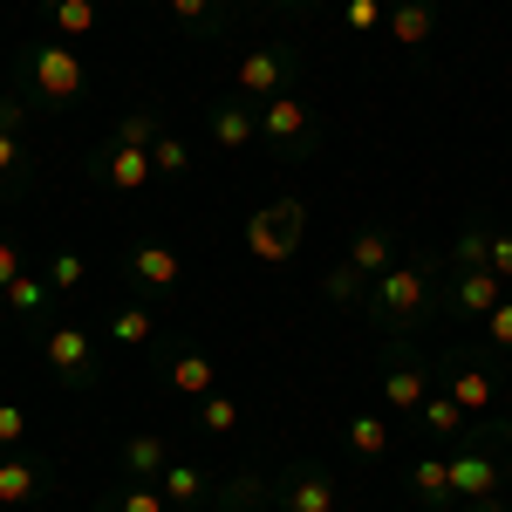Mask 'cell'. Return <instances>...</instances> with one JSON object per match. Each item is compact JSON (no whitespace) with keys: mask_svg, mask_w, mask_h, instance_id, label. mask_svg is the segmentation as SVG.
<instances>
[{"mask_svg":"<svg viewBox=\"0 0 512 512\" xmlns=\"http://www.w3.org/2000/svg\"><path fill=\"white\" fill-rule=\"evenodd\" d=\"M444 274H451V260L410 246L383 280H369V301H362L369 328H376L383 342H417V335L444 315Z\"/></svg>","mask_w":512,"mask_h":512,"instance_id":"obj_1","label":"cell"},{"mask_svg":"<svg viewBox=\"0 0 512 512\" xmlns=\"http://www.w3.org/2000/svg\"><path fill=\"white\" fill-rule=\"evenodd\" d=\"M14 96L35 110V117H62V110H76L82 96H89V69H82V55L69 41L41 35L21 48V62H14Z\"/></svg>","mask_w":512,"mask_h":512,"instance_id":"obj_2","label":"cell"},{"mask_svg":"<svg viewBox=\"0 0 512 512\" xmlns=\"http://www.w3.org/2000/svg\"><path fill=\"white\" fill-rule=\"evenodd\" d=\"M444 465H451V492H458V506H465V499H492V492H506V478H512V424H506V417H492V424H465L458 444H444Z\"/></svg>","mask_w":512,"mask_h":512,"instance_id":"obj_3","label":"cell"},{"mask_svg":"<svg viewBox=\"0 0 512 512\" xmlns=\"http://www.w3.org/2000/svg\"><path fill=\"white\" fill-rule=\"evenodd\" d=\"M41 362H48V376H55V390L69 396H89L96 383H103V342L82 328V321H48L41 328Z\"/></svg>","mask_w":512,"mask_h":512,"instance_id":"obj_4","label":"cell"},{"mask_svg":"<svg viewBox=\"0 0 512 512\" xmlns=\"http://www.w3.org/2000/svg\"><path fill=\"white\" fill-rule=\"evenodd\" d=\"M499 355L485 349H465L451 355V362H437V376H444V396L472 417V424H492V417H506V383H499Z\"/></svg>","mask_w":512,"mask_h":512,"instance_id":"obj_5","label":"cell"},{"mask_svg":"<svg viewBox=\"0 0 512 512\" xmlns=\"http://www.w3.org/2000/svg\"><path fill=\"white\" fill-rule=\"evenodd\" d=\"M308 76V55H301V41H260V48H246L233 69V96L239 103H274V96H287L294 82Z\"/></svg>","mask_w":512,"mask_h":512,"instance_id":"obj_6","label":"cell"},{"mask_svg":"<svg viewBox=\"0 0 512 512\" xmlns=\"http://www.w3.org/2000/svg\"><path fill=\"white\" fill-rule=\"evenodd\" d=\"M260 151L274 164H308L321 158V117L308 110V96H274V103H260Z\"/></svg>","mask_w":512,"mask_h":512,"instance_id":"obj_7","label":"cell"},{"mask_svg":"<svg viewBox=\"0 0 512 512\" xmlns=\"http://www.w3.org/2000/svg\"><path fill=\"white\" fill-rule=\"evenodd\" d=\"M239 239H246V253H253L260 267H287V260L301 253V239H308V205H301V198H267V205L246 212Z\"/></svg>","mask_w":512,"mask_h":512,"instance_id":"obj_8","label":"cell"},{"mask_svg":"<svg viewBox=\"0 0 512 512\" xmlns=\"http://www.w3.org/2000/svg\"><path fill=\"white\" fill-rule=\"evenodd\" d=\"M437 390V362L417 342H383V410L403 417V424H417V410H424V396Z\"/></svg>","mask_w":512,"mask_h":512,"instance_id":"obj_9","label":"cell"},{"mask_svg":"<svg viewBox=\"0 0 512 512\" xmlns=\"http://www.w3.org/2000/svg\"><path fill=\"white\" fill-rule=\"evenodd\" d=\"M82 171H89V185H103V192H117V198H137V192L158 185L151 151H137V144H123V137H103V144L82 158Z\"/></svg>","mask_w":512,"mask_h":512,"instance_id":"obj_10","label":"cell"},{"mask_svg":"<svg viewBox=\"0 0 512 512\" xmlns=\"http://www.w3.org/2000/svg\"><path fill=\"white\" fill-rule=\"evenodd\" d=\"M274 506L280 512H342V478L321 458H294L274 472Z\"/></svg>","mask_w":512,"mask_h":512,"instance_id":"obj_11","label":"cell"},{"mask_svg":"<svg viewBox=\"0 0 512 512\" xmlns=\"http://www.w3.org/2000/svg\"><path fill=\"white\" fill-rule=\"evenodd\" d=\"M123 280H137L144 294H178L185 287V253L164 246V239H137L123 253Z\"/></svg>","mask_w":512,"mask_h":512,"instance_id":"obj_12","label":"cell"},{"mask_svg":"<svg viewBox=\"0 0 512 512\" xmlns=\"http://www.w3.org/2000/svg\"><path fill=\"white\" fill-rule=\"evenodd\" d=\"M499 301H506V280L492 274V267H451V274H444V315L485 321Z\"/></svg>","mask_w":512,"mask_h":512,"instance_id":"obj_13","label":"cell"},{"mask_svg":"<svg viewBox=\"0 0 512 512\" xmlns=\"http://www.w3.org/2000/svg\"><path fill=\"white\" fill-rule=\"evenodd\" d=\"M437 21H444V7L437 0H390V21H383V41H396L410 62H424L437 41Z\"/></svg>","mask_w":512,"mask_h":512,"instance_id":"obj_14","label":"cell"},{"mask_svg":"<svg viewBox=\"0 0 512 512\" xmlns=\"http://www.w3.org/2000/svg\"><path fill=\"white\" fill-rule=\"evenodd\" d=\"M205 137L219 151H253L260 144V110L239 96H205Z\"/></svg>","mask_w":512,"mask_h":512,"instance_id":"obj_15","label":"cell"},{"mask_svg":"<svg viewBox=\"0 0 512 512\" xmlns=\"http://www.w3.org/2000/svg\"><path fill=\"white\" fill-rule=\"evenodd\" d=\"M403 485H410V506L417 512H458V492H451V465L444 451H417L403 465Z\"/></svg>","mask_w":512,"mask_h":512,"instance_id":"obj_16","label":"cell"},{"mask_svg":"<svg viewBox=\"0 0 512 512\" xmlns=\"http://www.w3.org/2000/svg\"><path fill=\"white\" fill-rule=\"evenodd\" d=\"M403 253H410V246H403V233H396L390 219H369V226L349 239V267H355L362 280H383L396 260H403Z\"/></svg>","mask_w":512,"mask_h":512,"instance_id":"obj_17","label":"cell"},{"mask_svg":"<svg viewBox=\"0 0 512 512\" xmlns=\"http://www.w3.org/2000/svg\"><path fill=\"white\" fill-rule=\"evenodd\" d=\"M158 492L171 499V512H212V492H219V472H205L192 458H171L158 478Z\"/></svg>","mask_w":512,"mask_h":512,"instance_id":"obj_18","label":"cell"},{"mask_svg":"<svg viewBox=\"0 0 512 512\" xmlns=\"http://www.w3.org/2000/svg\"><path fill=\"white\" fill-rule=\"evenodd\" d=\"M48 485H55V472L41 458H21V451L0 458V512H21V506H35V499H48Z\"/></svg>","mask_w":512,"mask_h":512,"instance_id":"obj_19","label":"cell"},{"mask_svg":"<svg viewBox=\"0 0 512 512\" xmlns=\"http://www.w3.org/2000/svg\"><path fill=\"white\" fill-rule=\"evenodd\" d=\"M171 458H178V451H171V437H164V431H130L117 444V472L123 478H144V485H158Z\"/></svg>","mask_w":512,"mask_h":512,"instance_id":"obj_20","label":"cell"},{"mask_svg":"<svg viewBox=\"0 0 512 512\" xmlns=\"http://www.w3.org/2000/svg\"><path fill=\"white\" fill-rule=\"evenodd\" d=\"M274 506V478L260 465H239V472H219V492H212V512H260Z\"/></svg>","mask_w":512,"mask_h":512,"instance_id":"obj_21","label":"cell"},{"mask_svg":"<svg viewBox=\"0 0 512 512\" xmlns=\"http://www.w3.org/2000/svg\"><path fill=\"white\" fill-rule=\"evenodd\" d=\"M164 383H171V396H185V403H198V396L219 390V362L205 349H178L171 362H164Z\"/></svg>","mask_w":512,"mask_h":512,"instance_id":"obj_22","label":"cell"},{"mask_svg":"<svg viewBox=\"0 0 512 512\" xmlns=\"http://www.w3.org/2000/svg\"><path fill=\"white\" fill-rule=\"evenodd\" d=\"M35 14L55 41H82V35H96V21H103L96 0H35Z\"/></svg>","mask_w":512,"mask_h":512,"instance_id":"obj_23","label":"cell"},{"mask_svg":"<svg viewBox=\"0 0 512 512\" xmlns=\"http://www.w3.org/2000/svg\"><path fill=\"white\" fill-rule=\"evenodd\" d=\"M342 437H349V458L383 465L390 458V410H355L349 424H342Z\"/></svg>","mask_w":512,"mask_h":512,"instance_id":"obj_24","label":"cell"},{"mask_svg":"<svg viewBox=\"0 0 512 512\" xmlns=\"http://www.w3.org/2000/svg\"><path fill=\"white\" fill-rule=\"evenodd\" d=\"M103 335H110L117 349H151V342H158V308H144V301H123V308H110Z\"/></svg>","mask_w":512,"mask_h":512,"instance_id":"obj_25","label":"cell"},{"mask_svg":"<svg viewBox=\"0 0 512 512\" xmlns=\"http://www.w3.org/2000/svg\"><path fill=\"white\" fill-rule=\"evenodd\" d=\"M164 14L185 35H226L233 28V0H164Z\"/></svg>","mask_w":512,"mask_h":512,"instance_id":"obj_26","label":"cell"},{"mask_svg":"<svg viewBox=\"0 0 512 512\" xmlns=\"http://www.w3.org/2000/svg\"><path fill=\"white\" fill-rule=\"evenodd\" d=\"M35 185V151L21 130H0V198H21Z\"/></svg>","mask_w":512,"mask_h":512,"instance_id":"obj_27","label":"cell"},{"mask_svg":"<svg viewBox=\"0 0 512 512\" xmlns=\"http://www.w3.org/2000/svg\"><path fill=\"white\" fill-rule=\"evenodd\" d=\"M417 424H424V437L444 451V444H458V437H465V424H472V417H465V410H458L444 390H431V396H424V410H417Z\"/></svg>","mask_w":512,"mask_h":512,"instance_id":"obj_28","label":"cell"},{"mask_svg":"<svg viewBox=\"0 0 512 512\" xmlns=\"http://www.w3.org/2000/svg\"><path fill=\"white\" fill-rule=\"evenodd\" d=\"M55 301H62V294H55V287H48L41 274H21L14 287H7V294H0V315L35 321V315H55Z\"/></svg>","mask_w":512,"mask_h":512,"instance_id":"obj_29","label":"cell"},{"mask_svg":"<svg viewBox=\"0 0 512 512\" xmlns=\"http://www.w3.org/2000/svg\"><path fill=\"white\" fill-rule=\"evenodd\" d=\"M89 512H171V499H164L158 485H144V478H117Z\"/></svg>","mask_w":512,"mask_h":512,"instance_id":"obj_30","label":"cell"},{"mask_svg":"<svg viewBox=\"0 0 512 512\" xmlns=\"http://www.w3.org/2000/svg\"><path fill=\"white\" fill-rule=\"evenodd\" d=\"M321 301H328V308H355V315H362V301H369V280L355 274L349 260H335V267L321 274Z\"/></svg>","mask_w":512,"mask_h":512,"instance_id":"obj_31","label":"cell"},{"mask_svg":"<svg viewBox=\"0 0 512 512\" xmlns=\"http://www.w3.org/2000/svg\"><path fill=\"white\" fill-rule=\"evenodd\" d=\"M151 171H158V185H185L192 178V151H185L178 130H164L158 144H151Z\"/></svg>","mask_w":512,"mask_h":512,"instance_id":"obj_32","label":"cell"},{"mask_svg":"<svg viewBox=\"0 0 512 512\" xmlns=\"http://www.w3.org/2000/svg\"><path fill=\"white\" fill-rule=\"evenodd\" d=\"M192 424H198L205 437H226V431L239 424V396H233V390H212V396H198V403H192Z\"/></svg>","mask_w":512,"mask_h":512,"instance_id":"obj_33","label":"cell"},{"mask_svg":"<svg viewBox=\"0 0 512 512\" xmlns=\"http://www.w3.org/2000/svg\"><path fill=\"white\" fill-rule=\"evenodd\" d=\"M110 137L137 144V151H151V144L164 137V110H158V103H137V110H123V117H117V130H110Z\"/></svg>","mask_w":512,"mask_h":512,"instance_id":"obj_34","label":"cell"},{"mask_svg":"<svg viewBox=\"0 0 512 512\" xmlns=\"http://www.w3.org/2000/svg\"><path fill=\"white\" fill-rule=\"evenodd\" d=\"M485 253H492V219L458 226V239H451V267H485Z\"/></svg>","mask_w":512,"mask_h":512,"instance_id":"obj_35","label":"cell"},{"mask_svg":"<svg viewBox=\"0 0 512 512\" xmlns=\"http://www.w3.org/2000/svg\"><path fill=\"white\" fill-rule=\"evenodd\" d=\"M82 274H89V260H82L76 246H62V253H48V267H41V280H48L55 294H69V287H82Z\"/></svg>","mask_w":512,"mask_h":512,"instance_id":"obj_36","label":"cell"},{"mask_svg":"<svg viewBox=\"0 0 512 512\" xmlns=\"http://www.w3.org/2000/svg\"><path fill=\"white\" fill-rule=\"evenodd\" d=\"M478 328H485V355L512 362V294H506V301H499V308H492L485 321H478Z\"/></svg>","mask_w":512,"mask_h":512,"instance_id":"obj_37","label":"cell"},{"mask_svg":"<svg viewBox=\"0 0 512 512\" xmlns=\"http://www.w3.org/2000/svg\"><path fill=\"white\" fill-rule=\"evenodd\" d=\"M383 21H390V0H349V35L376 41V35H383Z\"/></svg>","mask_w":512,"mask_h":512,"instance_id":"obj_38","label":"cell"},{"mask_svg":"<svg viewBox=\"0 0 512 512\" xmlns=\"http://www.w3.org/2000/svg\"><path fill=\"white\" fill-rule=\"evenodd\" d=\"M21 444H28V410L0 396V458H7V451H21Z\"/></svg>","mask_w":512,"mask_h":512,"instance_id":"obj_39","label":"cell"},{"mask_svg":"<svg viewBox=\"0 0 512 512\" xmlns=\"http://www.w3.org/2000/svg\"><path fill=\"white\" fill-rule=\"evenodd\" d=\"M21 274H28V253H21V239L0 233V294H7V287H14Z\"/></svg>","mask_w":512,"mask_h":512,"instance_id":"obj_40","label":"cell"},{"mask_svg":"<svg viewBox=\"0 0 512 512\" xmlns=\"http://www.w3.org/2000/svg\"><path fill=\"white\" fill-rule=\"evenodd\" d=\"M485 267L512 287V226H492V253H485Z\"/></svg>","mask_w":512,"mask_h":512,"instance_id":"obj_41","label":"cell"},{"mask_svg":"<svg viewBox=\"0 0 512 512\" xmlns=\"http://www.w3.org/2000/svg\"><path fill=\"white\" fill-rule=\"evenodd\" d=\"M28 117H35V110H28L14 89H0V130H21V137H28Z\"/></svg>","mask_w":512,"mask_h":512,"instance_id":"obj_42","label":"cell"},{"mask_svg":"<svg viewBox=\"0 0 512 512\" xmlns=\"http://www.w3.org/2000/svg\"><path fill=\"white\" fill-rule=\"evenodd\" d=\"M260 7H267V14H294V21H308V14L328 7V0H260Z\"/></svg>","mask_w":512,"mask_h":512,"instance_id":"obj_43","label":"cell"},{"mask_svg":"<svg viewBox=\"0 0 512 512\" xmlns=\"http://www.w3.org/2000/svg\"><path fill=\"white\" fill-rule=\"evenodd\" d=\"M458 512H512V492H492V499H465Z\"/></svg>","mask_w":512,"mask_h":512,"instance_id":"obj_44","label":"cell"},{"mask_svg":"<svg viewBox=\"0 0 512 512\" xmlns=\"http://www.w3.org/2000/svg\"><path fill=\"white\" fill-rule=\"evenodd\" d=\"M130 7H151V0H130Z\"/></svg>","mask_w":512,"mask_h":512,"instance_id":"obj_45","label":"cell"},{"mask_svg":"<svg viewBox=\"0 0 512 512\" xmlns=\"http://www.w3.org/2000/svg\"><path fill=\"white\" fill-rule=\"evenodd\" d=\"M260 512H280V506H260Z\"/></svg>","mask_w":512,"mask_h":512,"instance_id":"obj_46","label":"cell"}]
</instances>
